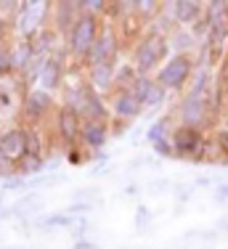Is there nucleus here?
I'll return each mask as SVG.
<instances>
[{
    "label": "nucleus",
    "instance_id": "24",
    "mask_svg": "<svg viewBox=\"0 0 228 249\" xmlns=\"http://www.w3.org/2000/svg\"><path fill=\"white\" fill-rule=\"evenodd\" d=\"M154 85H157V80H154V77H143V74H138V77H135V82L130 85V93H133V96L143 104V101L149 98V93L154 90Z\"/></svg>",
    "mask_w": 228,
    "mask_h": 249
},
{
    "label": "nucleus",
    "instance_id": "29",
    "mask_svg": "<svg viewBox=\"0 0 228 249\" xmlns=\"http://www.w3.org/2000/svg\"><path fill=\"white\" fill-rule=\"evenodd\" d=\"M0 191H3V194H8V191H24V194H27L29 191V178H21V175L8 178V180H3Z\"/></svg>",
    "mask_w": 228,
    "mask_h": 249
},
{
    "label": "nucleus",
    "instance_id": "8",
    "mask_svg": "<svg viewBox=\"0 0 228 249\" xmlns=\"http://www.w3.org/2000/svg\"><path fill=\"white\" fill-rule=\"evenodd\" d=\"M53 127H56V135L61 138L64 151L72 149V146H80V130H82V117L77 111L67 109V106L58 104L56 114H53Z\"/></svg>",
    "mask_w": 228,
    "mask_h": 249
},
{
    "label": "nucleus",
    "instance_id": "13",
    "mask_svg": "<svg viewBox=\"0 0 228 249\" xmlns=\"http://www.w3.org/2000/svg\"><path fill=\"white\" fill-rule=\"evenodd\" d=\"M80 19V0H58L53 3V11H51V27L56 35H64L75 27V21Z\"/></svg>",
    "mask_w": 228,
    "mask_h": 249
},
{
    "label": "nucleus",
    "instance_id": "46",
    "mask_svg": "<svg viewBox=\"0 0 228 249\" xmlns=\"http://www.w3.org/2000/svg\"><path fill=\"white\" fill-rule=\"evenodd\" d=\"M125 194H130V196H133V194H138V186H135V183H130V186H125Z\"/></svg>",
    "mask_w": 228,
    "mask_h": 249
},
{
    "label": "nucleus",
    "instance_id": "28",
    "mask_svg": "<svg viewBox=\"0 0 228 249\" xmlns=\"http://www.w3.org/2000/svg\"><path fill=\"white\" fill-rule=\"evenodd\" d=\"M109 3L106 0H80V14H91V16H106Z\"/></svg>",
    "mask_w": 228,
    "mask_h": 249
},
{
    "label": "nucleus",
    "instance_id": "39",
    "mask_svg": "<svg viewBox=\"0 0 228 249\" xmlns=\"http://www.w3.org/2000/svg\"><path fill=\"white\" fill-rule=\"evenodd\" d=\"M72 249H101V244H98V241H93V239H80V241L72 244Z\"/></svg>",
    "mask_w": 228,
    "mask_h": 249
},
{
    "label": "nucleus",
    "instance_id": "6",
    "mask_svg": "<svg viewBox=\"0 0 228 249\" xmlns=\"http://www.w3.org/2000/svg\"><path fill=\"white\" fill-rule=\"evenodd\" d=\"M19 109H21L24 124H29V127H40L48 117L56 114L58 104H56V98H53V93L43 90V88H32V90L24 93Z\"/></svg>",
    "mask_w": 228,
    "mask_h": 249
},
{
    "label": "nucleus",
    "instance_id": "31",
    "mask_svg": "<svg viewBox=\"0 0 228 249\" xmlns=\"http://www.w3.org/2000/svg\"><path fill=\"white\" fill-rule=\"evenodd\" d=\"M64 157H67V162H69V164H82L85 159L91 162V151H85L82 146H72V149L64 151Z\"/></svg>",
    "mask_w": 228,
    "mask_h": 249
},
{
    "label": "nucleus",
    "instance_id": "15",
    "mask_svg": "<svg viewBox=\"0 0 228 249\" xmlns=\"http://www.w3.org/2000/svg\"><path fill=\"white\" fill-rule=\"evenodd\" d=\"M0 151H3L11 162H16V164L27 157V146H24V127H21V124L8 127V130L0 133Z\"/></svg>",
    "mask_w": 228,
    "mask_h": 249
},
{
    "label": "nucleus",
    "instance_id": "27",
    "mask_svg": "<svg viewBox=\"0 0 228 249\" xmlns=\"http://www.w3.org/2000/svg\"><path fill=\"white\" fill-rule=\"evenodd\" d=\"M95 207H98L95 201H72V204H67L61 212H67V215H72V217H88Z\"/></svg>",
    "mask_w": 228,
    "mask_h": 249
},
{
    "label": "nucleus",
    "instance_id": "38",
    "mask_svg": "<svg viewBox=\"0 0 228 249\" xmlns=\"http://www.w3.org/2000/svg\"><path fill=\"white\" fill-rule=\"evenodd\" d=\"M8 32H11V19L0 14V43H8V40H5V37H8Z\"/></svg>",
    "mask_w": 228,
    "mask_h": 249
},
{
    "label": "nucleus",
    "instance_id": "10",
    "mask_svg": "<svg viewBox=\"0 0 228 249\" xmlns=\"http://www.w3.org/2000/svg\"><path fill=\"white\" fill-rule=\"evenodd\" d=\"M82 77H85L88 88L95 90L98 96L109 98L114 90H117V64H93V67L82 69Z\"/></svg>",
    "mask_w": 228,
    "mask_h": 249
},
{
    "label": "nucleus",
    "instance_id": "7",
    "mask_svg": "<svg viewBox=\"0 0 228 249\" xmlns=\"http://www.w3.org/2000/svg\"><path fill=\"white\" fill-rule=\"evenodd\" d=\"M119 53H122V35H119V27L117 24H104L98 40L93 43L85 64H82V69L93 67V64H114Z\"/></svg>",
    "mask_w": 228,
    "mask_h": 249
},
{
    "label": "nucleus",
    "instance_id": "30",
    "mask_svg": "<svg viewBox=\"0 0 228 249\" xmlns=\"http://www.w3.org/2000/svg\"><path fill=\"white\" fill-rule=\"evenodd\" d=\"M152 154L157 159H175V149H172V141L167 138V141H159V143H154L152 146Z\"/></svg>",
    "mask_w": 228,
    "mask_h": 249
},
{
    "label": "nucleus",
    "instance_id": "44",
    "mask_svg": "<svg viewBox=\"0 0 228 249\" xmlns=\"http://www.w3.org/2000/svg\"><path fill=\"white\" fill-rule=\"evenodd\" d=\"M226 82V98H223V114H226V120H228V80H223Z\"/></svg>",
    "mask_w": 228,
    "mask_h": 249
},
{
    "label": "nucleus",
    "instance_id": "17",
    "mask_svg": "<svg viewBox=\"0 0 228 249\" xmlns=\"http://www.w3.org/2000/svg\"><path fill=\"white\" fill-rule=\"evenodd\" d=\"M35 58L38 56H35L29 40H14V43H11V67H14V77H21Z\"/></svg>",
    "mask_w": 228,
    "mask_h": 249
},
{
    "label": "nucleus",
    "instance_id": "32",
    "mask_svg": "<svg viewBox=\"0 0 228 249\" xmlns=\"http://www.w3.org/2000/svg\"><path fill=\"white\" fill-rule=\"evenodd\" d=\"M16 175H19V164L11 162V159L0 151V178H3V180H8V178H16Z\"/></svg>",
    "mask_w": 228,
    "mask_h": 249
},
{
    "label": "nucleus",
    "instance_id": "23",
    "mask_svg": "<svg viewBox=\"0 0 228 249\" xmlns=\"http://www.w3.org/2000/svg\"><path fill=\"white\" fill-rule=\"evenodd\" d=\"M38 210H40V194L27 191L14 207H11V215H29V212H38Z\"/></svg>",
    "mask_w": 228,
    "mask_h": 249
},
{
    "label": "nucleus",
    "instance_id": "25",
    "mask_svg": "<svg viewBox=\"0 0 228 249\" xmlns=\"http://www.w3.org/2000/svg\"><path fill=\"white\" fill-rule=\"evenodd\" d=\"M135 67L130 61H125V64H119L117 67V90H130V85L135 82Z\"/></svg>",
    "mask_w": 228,
    "mask_h": 249
},
{
    "label": "nucleus",
    "instance_id": "40",
    "mask_svg": "<svg viewBox=\"0 0 228 249\" xmlns=\"http://www.w3.org/2000/svg\"><path fill=\"white\" fill-rule=\"evenodd\" d=\"M167 188H170V183H167L165 178H159V180L149 183V191H152V194H162V191H167Z\"/></svg>",
    "mask_w": 228,
    "mask_h": 249
},
{
    "label": "nucleus",
    "instance_id": "3",
    "mask_svg": "<svg viewBox=\"0 0 228 249\" xmlns=\"http://www.w3.org/2000/svg\"><path fill=\"white\" fill-rule=\"evenodd\" d=\"M53 3L48 0H21L16 16L11 19V32H16V40H29L43 27L51 24Z\"/></svg>",
    "mask_w": 228,
    "mask_h": 249
},
{
    "label": "nucleus",
    "instance_id": "45",
    "mask_svg": "<svg viewBox=\"0 0 228 249\" xmlns=\"http://www.w3.org/2000/svg\"><path fill=\"white\" fill-rule=\"evenodd\" d=\"M218 231H223V233H228V217H220V220H218Z\"/></svg>",
    "mask_w": 228,
    "mask_h": 249
},
{
    "label": "nucleus",
    "instance_id": "12",
    "mask_svg": "<svg viewBox=\"0 0 228 249\" xmlns=\"http://www.w3.org/2000/svg\"><path fill=\"white\" fill-rule=\"evenodd\" d=\"M112 122H98V120H82V130H80V146L85 151H104V146L112 138Z\"/></svg>",
    "mask_w": 228,
    "mask_h": 249
},
{
    "label": "nucleus",
    "instance_id": "22",
    "mask_svg": "<svg viewBox=\"0 0 228 249\" xmlns=\"http://www.w3.org/2000/svg\"><path fill=\"white\" fill-rule=\"evenodd\" d=\"M167 96H170V93H167L165 88L157 82V85H154V90L149 93V98L143 101V114H157L162 106L167 104Z\"/></svg>",
    "mask_w": 228,
    "mask_h": 249
},
{
    "label": "nucleus",
    "instance_id": "37",
    "mask_svg": "<svg viewBox=\"0 0 228 249\" xmlns=\"http://www.w3.org/2000/svg\"><path fill=\"white\" fill-rule=\"evenodd\" d=\"M109 127H112V138H119V135H125V133L130 130V124H128V122H117V120H112Z\"/></svg>",
    "mask_w": 228,
    "mask_h": 249
},
{
    "label": "nucleus",
    "instance_id": "35",
    "mask_svg": "<svg viewBox=\"0 0 228 249\" xmlns=\"http://www.w3.org/2000/svg\"><path fill=\"white\" fill-rule=\"evenodd\" d=\"M212 201H215L218 207H226V204H228V180L215 183V188H212Z\"/></svg>",
    "mask_w": 228,
    "mask_h": 249
},
{
    "label": "nucleus",
    "instance_id": "1",
    "mask_svg": "<svg viewBox=\"0 0 228 249\" xmlns=\"http://www.w3.org/2000/svg\"><path fill=\"white\" fill-rule=\"evenodd\" d=\"M167 58H170V43H167V37L152 32V29H146L138 37V43L133 45V53H130V64L143 77H154Z\"/></svg>",
    "mask_w": 228,
    "mask_h": 249
},
{
    "label": "nucleus",
    "instance_id": "43",
    "mask_svg": "<svg viewBox=\"0 0 228 249\" xmlns=\"http://www.w3.org/2000/svg\"><path fill=\"white\" fill-rule=\"evenodd\" d=\"M0 217H11V207H5L3 199H0Z\"/></svg>",
    "mask_w": 228,
    "mask_h": 249
},
{
    "label": "nucleus",
    "instance_id": "21",
    "mask_svg": "<svg viewBox=\"0 0 228 249\" xmlns=\"http://www.w3.org/2000/svg\"><path fill=\"white\" fill-rule=\"evenodd\" d=\"M162 0H135V19H141V24H152L162 14Z\"/></svg>",
    "mask_w": 228,
    "mask_h": 249
},
{
    "label": "nucleus",
    "instance_id": "42",
    "mask_svg": "<svg viewBox=\"0 0 228 249\" xmlns=\"http://www.w3.org/2000/svg\"><path fill=\"white\" fill-rule=\"evenodd\" d=\"M220 77L228 80V48H226V56H223V69H220Z\"/></svg>",
    "mask_w": 228,
    "mask_h": 249
},
{
    "label": "nucleus",
    "instance_id": "5",
    "mask_svg": "<svg viewBox=\"0 0 228 249\" xmlns=\"http://www.w3.org/2000/svg\"><path fill=\"white\" fill-rule=\"evenodd\" d=\"M207 133L194 127H186V124H175L172 127V149H175V159H183V162L191 164H202L207 159Z\"/></svg>",
    "mask_w": 228,
    "mask_h": 249
},
{
    "label": "nucleus",
    "instance_id": "36",
    "mask_svg": "<svg viewBox=\"0 0 228 249\" xmlns=\"http://www.w3.org/2000/svg\"><path fill=\"white\" fill-rule=\"evenodd\" d=\"M135 223H138V231H146V223H152V212L143 204L138 207V212H135Z\"/></svg>",
    "mask_w": 228,
    "mask_h": 249
},
{
    "label": "nucleus",
    "instance_id": "11",
    "mask_svg": "<svg viewBox=\"0 0 228 249\" xmlns=\"http://www.w3.org/2000/svg\"><path fill=\"white\" fill-rule=\"evenodd\" d=\"M109 111H112V120L133 124L135 120L143 117V104L130 90H114L109 96Z\"/></svg>",
    "mask_w": 228,
    "mask_h": 249
},
{
    "label": "nucleus",
    "instance_id": "18",
    "mask_svg": "<svg viewBox=\"0 0 228 249\" xmlns=\"http://www.w3.org/2000/svg\"><path fill=\"white\" fill-rule=\"evenodd\" d=\"M172 127H175V117H172V111H170V114H165V117H157V120L146 127L149 146L159 143V141H167L172 135Z\"/></svg>",
    "mask_w": 228,
    "mask_h": 249
},
{
    "label": "nucleus",
    "instance_id": "4",
    "mask_svg": "<svg viewBox=\"0 0 228 249\" xmlns=\"http://www.w3.org/2000/svg\"><path fill=\"white\" fill-rule=\"evenodd\" d=\"M196 61L194 56H170L165 64L159 67V72L154 74V80L165 88L167 93H175V96H183L191 85V77H194Z\"/></svg>",
    "mask_w": 228,
    "mask_h": 249
},
{
    "label": "nucleus",
    "instance_id": "33",
    "mask_svg": "<svg viewBox=\"0 0 228 249\" xmlns=\"http://www.w3.org/2000/svg\"><path fill=\"white\" fill-rule=\"evenodd\" d=\"M75 201H95V204H98L101 201V188H95V186L80 188V191H75Z\"/></svg>",
    "mask_w": 228,
    "mask_h": 249
},
{
    "label": "nucleus",
    "instance_id": "20",
    "mask_svg": "<svg viewBox=\"0 0 228 249\" xmlns=\"http://www.w3.org/2000/svg\"><path fill=\"white\" fill-rule=\"evenodd\" d=\"M77 223V217L67 215V212H51V215H43L38 223H35V228H45V231H53V228H72V225Z\"/></svg>",
    "mask_w": 228,
    "mask_h": 249
},
{
    "label": "nucleus",
    "instance_id": "14",
    "mask_svg": "<svg viewBox=\"0 0 228 249\" xmlns=\"http://www.w3.org/2000/svg\"><path fill=\"white\" fill-rule=\"evenodd\" d=\"M77 114L82 120H98V122H112V111H109V98L98 96L95 90L85 88V98H82V106Z\"/></svg>",
    "mask_w": 228,
    "mask_h": 249
},
{
    "label": "nucleus",
    "instance_id": "9",
    "mask_svg": "<svg viewBox=\"0 0 228 249\" xmlns=\"http://www.w3.org/2000/svg\"><path fill=\"white\" fill-rule=\"evenodd\" d=\"M162 11L170 16L175 27L191 29L202 16H205V3H202V0H165Z\"/></svg>",
    "mask_w": 228,
    "mask_h": 249
},
{
    "label": "nucleus",
    "instance_id": "16",
    "mask_svg": "<svg viewBox=\"0 0 228 249\" xmlns=\"http://www.w3.org/2000/svg\"><path fill=\"white\" fill-rule=\"evenodd\" d=\"M167 43H170V53L172 56H196V51H199V40L194 37V32L191 29H183L178 27L175 32L167 37Z\"/></svg>",
    "mask_w": 228,
    "mask_h": 249
},
{
    "label": "nucleus",
    "instance_id": "34",
    "mask_svg": "<svg viewBox=\"0 0 228 249\" xmlns=\"http://www.w3.org/2000/svg\"><path fill=\"white\" fill-rule=\"evenodd\" d=\"M88 231H91V223H88V217H77V223L69 228L72 239L80 241V239H88Z\"/></svg>",
    "mask_w": 228,
    "mask_h": 249
},
{
    "label": "nucleus",
    "instance_id": "26",
    "mask_svg": "<svg viewBox=\"0 0 228 249\" xmlns=\"http://www.w3.org/2000/svg\"><path fill=\"white\" fill-rule=\"evenodd\" d=\"M212 141H215V146H218V151H220L223 164H228V122L218 124V127L212 130Z\"/></svg>",
    "mask_w": 228,
    "mask_h": 249
},
{
    "label": "nucleus",
    "instance_id": "19",
    "mask_svg": "<svg viewBox=\"0 0 228 249\" xmlns=\"http://www.w3.org/2000/svg\"><path fill=\"white\" fill-rule=\"evenodd\" d=\"M21 127H24V146H27V157L43 159V151H45L43 130H40V127H29V124H21ZM27 157H24V159H27Z\"/></svg>",
    "mask_w": 228,
    "mask_h": 249
},
{
    "label": "nucleus",
    "instance_id": "2",
    "mask_svg": "<svg viewBox=\"0 0 228 249\" xmlns=\"http://www.w3.org/2000/svg\"><path fill=\"white\" fill-rule=\"evenodd\" d=\"M101 27H104V21H101L98 16L80 14V19L75 21V27L64 35V48L69 51L72 64H80V67L85 64L93 43L98 40V35H101Z\"/></svg>",
    "mask_w": 228,
    "mask_h": 249
},
{
    "label": "nucleus",
    "instance_id": "41",
    "mask_svg": "<svg viewBox=\"0 0 228 249\" xmlns=\"http://www.w3.org/2000/svg\"><path fill=\"white\" fill-rule=\"evenodd\" d=\"M209 186H212L209 178H196V183H194V188H209Z\"/></svg>",
    "mask_w": 228,
    "mask_h": 249
}]
</instances>
